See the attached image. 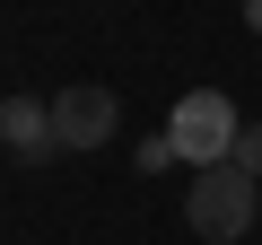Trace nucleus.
<instances>
[{
    "instance_id": "7ed1b4c3",
    "label": "nucleus",
    "mask_w": 262,
    "mask_h": 245,
    "mask_svg": "<svg viewBox=\"0 0 262 245\" xmlns=\"http://www.w3.org/2000/svg\"><path fill=\"white\" fill-rule=\"evenodd\" d=\"M114 122H122V105H114V88H96V79H79V88L53 96V132H61V149H105Z\"/></svg>"
},
{
    "instance_id": "20e7f679",
    "label": "nucleus",
    "mask_w": 262,
    "mask_h": 245,
    "mask_svg": "<svg viewBox=\"0 0 262 245\" xmlns=\"http://www.w3.org/2000/svg\"><path fill=\"white\" fill-rule=\"evenodd\" d=\"M0 149H9L18 167H44V158L61 149V132H53V96H9V105H0Z\"/></svg>"
},
{
    "instance_id": "39448f33",
    "label": "nucleus",
    "mask_w": 262,
    "mask_h": 245,
    "mask_svg": "<svg viewBox=\"0 0 262 245\" xmlns=\"http://www.w3.org/2000/svg\"><path fill=\"white\" fill-rule=\"evenodd\" d=\"M131 158H140V184H149V175H166V167H184L166 132H149V140H140V149H131Z\"/></svg>"
},
{
    "instance_id": "f257e3e1",
    "label": "nucleus",
    "mask_w": 262,
    "mask_h": 245,
    "mask_svg": "<svg viewBox=\"0 0 262 245\" xmlns=\"http://www.w3.org/2000/svg\"><path fill=\"white\" fill-rule=\"evenodd\" d=\"M166 140H175V158L201 175V167H236V140H245V114L219 96V88H192V96H175V114H166Z\"/></svg>"
},
{
    "instance_id": "0eeeda50",
    "label": "nucleus",
    "mask_w": 262,
    "mask_h": 245,
    "mask_svg": "<svg viewBox=\"0 0 262 245\" xmlns=\"http://www.w3.org/2000/svg\"><path fill=\"white\" fill-rule=\"evenodd\" d=\"M245 27H253V35H262V0H245Z\"/></svg>"
},
{
    "instance_id": "423d86ee",
    "label": "nucleus",
    "mask_w": 262,
    "mask_h": 245,
    "mask_svg": "<svg viewBox=\"0 0 262 245\" xmlns=\"http://www.w3.org/2000/svg\"><path fill=\"white\" fill-rule=\"evenodd\" d=\"M236 167H245V175L262 184V122H245V140H236Z\"/></svg>"
},
{
    "instance_id": "f03ea898",
    "label": "nucleus",
    "mask_w": 262,
    "mask_h": 245,
    "mask_svg": "<svg viewBox=\"0 0 262 245\" xmlns=\"http://www.w3.org/2000/svg\"><path fill=\"white\" fill-rule=\"evenodd\" d=\"M253 201H262V184H253L245 167H201L192 193H184V228H192L201 245H236V236L253 228Z\"/></svg>"
}]
</instances>
